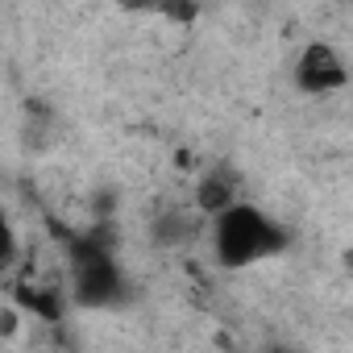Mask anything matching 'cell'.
Segmentation results:
<instances>
[{
	"label": "cell",
	"mask_w": 353,
	"mask_h": 353,
	"mask_svg": "<svg viewBox=\"0 0 353 353\" xmlns=\"http://www.w3.org/2000/svg\"><path fill=\"white\" fill-rule=\"evenodd\" d=\"M212 258L221 270H250L258 262H266L270 254L283 250L287 233L279 229V221L270 212H262L258 204L241 200L229 212H221L212 221Z\"/></svg>",
	"instance_id": "cell-1"
},
{
	"label": "cell",
	"mask_w": 353,
	"mask_h": 353,
	"mask_svg": "<svg viewBox=\"0 0 353 353\" xmlns=\"http://www.w3.org/2000/svg\"><path fill=\"white\" fill-rule=\"evenodd\" d=\"M349 79H353V63L336 42H328V38L303 42V50L295 59V88L303 96H332V92L349 88Z\"/></svg>",
	"instance_id": "cell-2"
},
{
	"label": "cell",
	"mask_w": 353,
	"mask_h": 353,
	"mask_svg": "<svg viewBox=\"0 0 353 353\" xmlns=\"http://www.w3.org/2000/svg\"><path fill=\"white\" fill-rule=\"evenodd\" d=\"M112 287H117V266H112V258H104L100 250H92L88 258L75 262V295H79L83 303L108 299Z\"/></svg>",
	"instance_id": "cell-3"
},
{
	"label": "cell",
	"mask_w": 353,
	"mask_h": 353,
	"mask_svg": "<svg viewBox=\"0 0 353 353\" xmlns=\"http://www.w3.org/2000/svg\"><path fill=\"white\" fill-rule=\"evenodd\" d=\"M233 204H241V200H237V183L229 179L225 170H208L204 179H200V188H196V208H200L208 221H216V216L229 212Z\"/></svg>",
	"instance_id": "cell-4"
}]
</instances>
